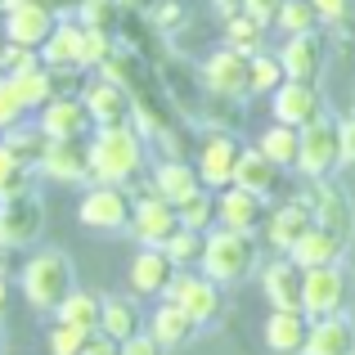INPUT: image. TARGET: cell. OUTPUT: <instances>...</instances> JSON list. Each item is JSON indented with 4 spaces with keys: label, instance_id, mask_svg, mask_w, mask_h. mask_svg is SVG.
<instances>
[{
    "label": "cell",
    "instance_id": "obj_52",
    "mask_svg": "<svg viewBox=\"0 0 355 355\" xmlns=\"http://www.w3.org/2000/svg\"><path fill=\"white\" fill-rule=\"evenodd\" d=\"M175 18H180V5H175V0H157V9H153V23H157V27H171Z\"/></svg>",
    "mask_w": 355,
    "mask_h": 355
},
{
    "label": "cell",
    "instance_id": "obj_38",
    "mask_svg": "<svg viewBox=\"0 0 355 355\" xmlns=\"http://www.w3.org/2000/svg\"><path fill=\"white\" fill-rule=\"evenodd\" d=\"M284 81H288V77H284V63H279V54H266V50L252 54V72H248L252 95H275Z\"/></svg>",
    "mask_w": 355,
    "mask_h": 355
},
{
    "label": "cell",
    "instance_id": "obj_44",
    "mask_svg": "<svg viewBox=\"0 0 355 355\" xmlns=\"http://www.w3.org/2000/svg\"><path fill=\"white\" fill-rule=\"evenodd\" d=\"M27 117V108H23V99L14 95V86H9V77L0 72V135H5L9 126H18V121Z\"/></svg>",
    "mask_w": 355,
    "mask_h": 355
},
{
    "label": "cell",
    "instance_id": "obj_26",
    "mask_svg": "<svg viewBox=\"0 0 355 355\" xmlns=\"http://www.w3.org/2000/svg\"><path fill=\"white\" fill-rule=\"evenodd\" d=\"M306 333H311V315H306V311H270L266 347L279 351V355H302Z\"/></svg>",
    "mask_w": 355,
    "mask_h": 355
},
{
    "label": "cell",
    "instance_id": "obj_6",
    "mask_svg": "<svg viewBox=\"0 0 355 355\" xmlns=\"http://www.w3.org/2000/svg\"><path fill=\"white\" fill-rule=\"evenodd\" d=\"M351 302V275L338 266H315L306 270V284H302V311L311 320H329V315H347Z\"/></svg>",
    "mask_w": 355,
    "mask_h": 355
},
{
    "label": "cell",
    "instance_id": "obj_15",
    "mask_svg": "<svg viewBox=\"0 0 355 355\" xmlns=\"http://www.w3.org/2000/svg\"><path fill=\"white\" fill-rule=\"evenodd\" d=\"M279 63H284L288 81H320L324 63H329V45H324L320 32H297L284 41L279 50Z\"/></svg>",
    "mask_w": 355,
    "mask_h": 355
},
{
    "label": "cell",
    "instance_id": "obj_37",
    "mask_svg": "<svg viewBox=\"0 0 355 355\" xmlns=\"http://www.w3.org/2000/svg\"><path fill=\"white\" fill-rule=\"evenodd\" d=\"M77 23L86 32H117L121 23V0H77Z\"/></svg>",
    "mask_w": 355,
    "mask_h": 355
},
{
    "label": "cell",
    "instance_id": "obj_43",
    "mask_svg": "<svg viewBox=\"0 0 355 355\" xmlns=\"http://www.w3.org/2000/svg\"><path fill=\"white\" fill-rule=\"evenodd\" d=\"M36 63H41V50H32V45H18V41L0 45V72H5V77H14V72H23V68H36Z\"/></svg>",
    "mask_w": 355,
    "mask_h": 355
},
{
    "label": "cell",
    "instance_id": "obj_41",
    "mask_svg": "<svg viewBox=\"0 0 355 355\" xmlns=\"http://www.w3.org/2000/svg\"><path fill=\"white\" fill-rule=\"evenodd\" d=\"M0 139H5V144L23 157V162H32V166L41 162V153H45V130L41 126H23V121H18V126H9Z\"/></svg>",
    "mask_w": 355,
    "mask_h": 355
},
{
    "label": "cell",
    "instance_id": "obj_27",
    "mask_svg": "<svg viewBox=\"0 0 355 355\" xmlns=\"http://www.w3.org/2000/svg\"><path fill=\"white\" fill-rule=\"evenodd\" d=\"M153 189L162 193L166 202H175V207H180L184 198H193V193L202 189L198 166L184 162V157H162V162H157V171H153Z\"/></svg>",
    "mask_w": 355,
    "mask_h": 355
},
{
    "label": "cell",
    "instance_id": "obj_54",
    "mask_svg": "<svg viewBox=\"0 0 355 355\" xmlns=\"http://www.w3.org/2000/svg\"><path fill=\"white\" fill-rule=\"evenodd\" d=\"M5 293H9V279H5V270H0V311H5Z\"/></svg>",
    "mask_w": 355,
    "mask_h": 355
},
{
    "label": "cell",
    "instance_id": "obj_39",
    "mask_svg": "<svg viewBox=\"0 0 355 355\" xmlns=\"http://www.w3.org/2000/svg\"><path fill=\"white\" fill-rule=\"evenodd\" d=\"M275 27H279V32H288V36H297V32H320L315 0H284V9H279Z\"/></svg>",
    "mask_w": 355,
    "mask_h": 355
},
{
    "label": "cell",
    "instance_id": "obj_30",
    "mask_svg": "<svg viewBox=\"0 0 355 355\" xmlns=\"http://www.w3.org/2000/svg\"><path fill=\"white\" fill-rule=\"evenodd\" d=\"M9 86H14V95L23 99V108H27V113H41V108L50 104L54 95H59V86H54V72L45 68V63L14 72V77H9Z\"/></svg>",
    "mask_w": 355,
    "mask_h": 355
},
{
    "label": "cell",
    "instance_id": "obj_2",
    "mask_svg": "<svg viewBox=\"0 0 355 355\" xmlns=\"http://www.w3.org/2000/svg\"><path fill=\"white\" fill-rule=\"evenodd\" d=\"M261 261V248H257V234H248V230H230V225H216L207 230V239H202V261L198 270L207 279H216L220 288L230 284H243V279L257 270Z\"/></svg>",
    "mask_w": 355,
    "mask_h": 355
},
{
    "label": "cell",
    "instance_id": "obj_18",
    "mask_svg": "<svg viewBox=\"0 0 355 355\" xmlns=\"http://www.w3.org/2000/svg\"><path fill=\"white\" fill-rule=\"evenodd\" d=\"M175 275H180V266L166 257V248H139L135 261H130V293L135 297H166Z\"/></svg>",
    "mask_w": 355,
    "mask_h": 355
},
{
    "label": "cell",
    "instance_id": "obj_10",
    "mask_svg": "<svg viewBox=\"0 0 355 355\" xmlns=\"http://www.w3.org/2000/svg\"><path fill=\"white\" fill-rule=\"evenodd\" d=\"M239 157H243V144L230 130H211L207 139H202L198 157H193V166H198V180L202 189H230L239 175Z\"/></svg>",
    "mask_w": 355,
    "mask_h": 355
},
{
    "label": "cell",
    "instance_id": "obj_14",
    "mask_svg": "<svg viewBox=\"0 0 355 355\" xmlns=\"http://www.w3.org/2000/svg\"><path fill=\"white\" fill-rule=\"evenodd\" d=\"M270 108H275V121L302 130L306 121L324 117V95L315 81H284V86L270 95Z\"/></svg>",
    "mask_w": 355,
    "mask_h": 355
},
{
    "label": "cell",
    "instance_id": "obj_24",
    "mask_svg": "<svg viewBox=\"0 0 355 355\" xmlns=\"http://www.w3.org/2000/svg\"><path fill=\"white\" fill-rule=\"evenodd\" d=\"M347 248H351V243H347V239H338L333 230L311 225L302 239H297V248L288 252V257H293L302 270H315V266H338V261L347 257Z\"/></svg>",
    "mask_w": 355,
    "mask_h": 355
},
{
    "label": "cell",
    "instance_id": "obj_36",
    "mask_svg": "<svg viewBox=\"0 0 355 355\" xmlns=\"http://www.w3.org/2000/svg\"><path fill=\"white\" fill-rule=\"evenodd\" d=\"M261 41H266V27H261L252 14H243V9L225 14V45H234V50H243V54H257Z\"/></svg>",
    "mask_w": 355,
    "mask_h": 355
},
{
    "label": "cell",
    "instance_id": "obj_1",
    "mask_svg": "<svg viewBox=\"0 0 355 355\" xmlns=\"http://www.w3.org/2000/svg\"><path fill=\"white\" fill-rule=\"evenodd\" d=\"M90 166H95V180L135 189L139 175H144V135L135 126H95Z\"/></svg>",
    "mask_w": 355,
    "mask_h": 355
},
{
    "label": "cell",
    "instance_id": "obj_22",
    "mask_svg": "<svg viewBox=\"0 0 355 355\" xmlns=\"http://www.w3.org/2000/svg\"><path fill=\"white\" fill-rule=\"evenodd\" d=\"M81 59H86V27L77 18H59L54 32L41 45V63L45 68H77L81 72Z\"/></svg>",
    "mask_w": 355,
    "mask_h": 355
},
{
    "label": "cell",
    "instance_id": "obj_51",
    "mask_svg": "<svg viewBox=\"0 0 355 355\" xmlns=\"http://www.w3.org/2000/svg\"><path fill=\"white\" fill-rule=\"evenodd\" d=\"M9 5H45V9H54V14H68L72 5H77V0H0V9H9Z\"/></svg>",
    "mask_w": 355,
    "mask_h": 355
},
{
    "label": "cell",
    "instance_id": "obj_29",
    "mask_svg": "<svg viewBox=\"0 0 355 355\" xmlns=\"http://www.w3.org/2000/svg\"><path fill=\"white\" fill-rule=\"evenodd\" d=\"M148 333L171 351V347H184V342L198 333V324H193V315L184 311V306H175V302H166V297H162V306H157L153 320H148Z\"/></svg>",
    "mask_w": 355,
    "mask_h": 355
},
{
    "label": "cell",
    "instance_id": "obj_17",
    "mask_svg": "<svg viewBox=\"0 0 355 355\" xmlns=\"http://www.w3.org/2000/svg\"><path fill=\"white\" fill-rule=\"evenodd\" d=\"M36 126L45 130V139H86L90 130H95V121H90L86 104H81L77 95H54L50 104L41 108V121Z\"/></svg>",
    "mask_w": 355,
    "mask_h": 355
},
{
    "label": "cell",
    "instance_id": "obj_55",
    "mask_svg": "<svg viewBox=\"0 0 355 355\" xmlns=\"http://www.w3.org/2000/svg\"><path fill=\"white\" fill-rule=\"evenodd\" d=\"M0 355H5V324H0Z\"/></svg>",
    "mask_w": 355,
    "mask_h": 355
},
{
    "label": "cell",
    "instance_id": "obj_48",
    "mask_svg": "<svg viewBox=\"0 0 355 355\" xmlns=\"http://www.w3.org/2000/svg\"><path fill=\"white\" fill-rule=\"evenodd\" d=\"M279 9H284V0H243V14H252L261 27H275Z\"/></svg>",
    "mask_w": 355,
    "mask_h": 355
},
{
    "label": "cell",
    "instance_id": "obj_13",
    "mask_svg": "<svg viewBox=\"0 0 355 355\" xmlns=\"http://www.w3.org/2000/svg\"><path fill=\"white\" fill-rule=\"evenodd\" d=\"M248 72H252V54L234 50V45L216 50L207 63H202V81H207V90H211V95H220V99H243V95H252Z\"/></svg>",
    "mask_w": 355,
    "mask_h": 355
},
{
    "label": "cell",
    "instance_id": "obj_31",
    "mask_svg": "<svg viewBox=\"0 0 355 355\" xmlns=\"http://www.w3.org/2000/svg\"><path fill=\"white\" fill-rule=\"evenodd\" d=\"M99 315H104V297L86 293V288H72L63 297V306L54 311V320L72 324V329H86V333H99Z\"/></svg>",
    "mask_w": 355,
    "mask_h": 355
},
{
    "label": "cell",
    "instance_id": "obj_12",
    "mask_svg": "<svg viewBox=\"0 0 355 355\" xmlns=\"http://www.w3.org/2000/svg\"><path fill=\"white\" fill-rule=\"evenodd\" d=\"M81 104L95 126H135V99L130 90L113 77H95L86 90H81Z\"/></svg>",
    "mask_w": 355,
    "mask_h": 355
},
{
    "label": "cell",
    "instance_id": "obj_25",
    "mask_svg": "<svg viewBox=\"0 0 355 355\" xmlns=\"http://www.w3.org/2000/svg\"><path fill=\"white\" fill-rule=\"evenodd\" d=\"M302 355H355V329L347 315H329V320H311Z\"/></svg>",
    "mask_w": 355,
    "mask_h": 355
},
{
    "label": "cell",
    "instance_id": "obj_28",
    "mask_svg": "<svg viewBox=\"0 0 355 355\" xmlns=\"http://www.w3.org/2000/svg\"><path fill=\"white\" fill-rule=\"evenodd\" d=\"M234 184H243V189H252V193H261V198H270V193H279V184H284V166L270 162L261 148H243Z\"/></svg>",
    "mask_w": 355,
    "mask_h": 355
},
{
    "label": "cell",
    "instance_id": "obj_45",
    "mask_svg": "<svg viewBox=\"0 0 355 355\" xmlns=\"http://www.w3.org/2000/svg\"><path fill=\"white\" fill-rule=\"evenodd\" d=\"M113 50H117V45H113V36H108V32H86V59H81V72L99 68Z\"/></svg>",
    "mask_w": 355,
    "mask_h": 355
},
{
    "label": "cell",
    "instance_id": "obj_49",
    "mask_svg": "<svg viewBox=\"0 0 355 355\" xmlns=\"http://www.w3.org/2000/svg\"><path fill=\"white\" fill-rule=\"evenodd\" d=\"M81 355H121V342L108 338V333H90V342H86Z\"/></svg>",
    "mask_w": 355,
    "mask_h": 355
},
{
    "label": "cell",
    "instance_id": "obj_23",
    "mask_svg": "<svg viewBox=\"0 0 355 355\" xmlns=\"http://www.w3.org/2000/svg\"><path fill=\"white\" fill-rule=\"evenodd\" d=\"M311 225H315L311 202H306V198H293V202H284V207H275L266 216V239H270V248H275V252H293L297 239H302Z\"/></svg>",
    "mask_w": 355,
    "mask_h": 355
},
{
    "label": "cell",
    "instance_id": "obj_9",
    "mask_svg": "<svg viewBox=\"0 0 355 355\" xmlns=\"http://www.w3.org/2000/svg\"><path fill=\"white\" fill-rule=\"evenodd\" d=\"M36 171L50 175L59 184H90L95 166H90V139H45V153Z\"/></svg>",
    "mask_w": 355,
    "mask_h": 355
},
{
    "label": "cell",
    "instance_id": "obj_5",
    "mask_svg": "<svg viewBox=\"0 0 355 355\" xmlns=\"http://www.w3.org/2000/svg\"><path fill=\"white\" fill-rule=\"evenodd\" d=\"M130 207H135V198H130L126 184L90 180L81 202H77V220L86 230H99V234H117V230L130 225Z\"/></svg>",
    "mask_w": 355,
    "mask_h": 355
},
{
    "label": "cell",
    "instance_id": "obj_46",
    "mask_svg": "<svg viewBox=\"0 0 355 355\" xmlns=\"http://www.w3.org/2000/svg\"><path fill=\"white\" fill-rule=\"evenodd\" d=\"M315 14H320V27H338L351 18V0H315Z\"/></svg>",
    "mask_w": 355,
    "mask_h": 355
},
{
    "label": "cell",
    "instance_id": "obj_20",
    "mask_svg": "<svg viewBox=\"0 0 355 355\" xmlns=\"http://www.w3.org/2000/svg\"><path fill=\"white\" fill-rule=\"evenodd\" d=\"M216 225L257 234V225H266V198H261V193H252V189H243V184L216 189Z\"/></svg>",
    "mask_w": 355,
    "mask_h": 355
},
{
    "label": "cell",
    "instance_id": "obj_4",
    "mask_svg": "<svg viewBox=\"0 0 355 355\" xmlns=\"http://www.w3.org/2000/svg\"><path fill=\"white\" fill-rule=\"evenodd\" d=\"M342 166V121L329 113L302 126V148H297V171L306 180H324Z\"/></svg>",
    "mask_w": 355,
    "mask_h": 355
},
{
    "label": "cell",
    "instance_id": "obj_50",
    "mask_svg": "<svg viewBox=\"0 0 355 355\" xmlns=\"http://www.w3.org/2000/svg\"><path fill=\"white\" fill-rule=\"evenodd\" d=\"M342 166H355V113L342 121Z\"/></svg>",
    "mask_w": 355,
    "mask_h": 355
},
{
    "label": "cell",
    "instance_id": "obj_32",
    "mask_svg": "<svg viewBox=\"0 0 355 355\" xmlns=\"http://www.w3.org/2000/svg\"><path fill=\"white\" fill-rule=\"evenodd\" d=\"M139 329H144V315H139V306L130 302V297H104V315H99V333H108V338L126 342V338H135Z\"/></svg>",
    "mask_w": 355,
    "mask_h": 355
},
{
    "label": "cell",
    "instance_id": "obj_34",
    "mask_svg": "<svg viewBox=\"0 0 355 355\" xmlns=\"http://www.w3.org/2000/svg\"><path fill=\"white\" fill-rule=\"evenodd\" d=\"M257 148L270 157V162H279L288 171V166H297V148H302V130L297 126H284V121H275V126L261 130Z\"/></svg>",
    "mask_w": 355,
    "mask_h": 355
},
{
    "label": "cell",
    "instance_id": "obj_42",
    "mask_svg": "<svg viewBox=\"0 0 355 355\" xmlns=\"http://www.w3.org/2000/svg\"><path fill=\"white\" fill-rule=\"evenodd\" d=\"M86 342H90L86 329H72V324H63V320L50 329V355H81Z\"/></svg>",
    "mask_w": 355,
    "mask_h": 355
},
{
    "label": "cell",
    "instance_id": "obj_8",
    "mask_svg": "<svg viewBox=\"0 0 355 355\" xmlns=\"http://www.w3.org/2000/svg\"><path fill=\"white\" fill-rule=\"evenodd\" d=\"M126 230L139 239V248H162V243L180 230V211H175V202H166L157 189H148V193H139V198H135Z\"/></svg>",
    "mask_w": 355,
    "mask_h": 355
},
{
    "label": "cell",
    "instance_id": "obj_3",
    "mask_svg": "<svg viewBox=\"0 0 355 355\" xmlns=\"http://www.w3.org/2000/svg\"><path fill=\"white\" fill-rule=\"evenodd\" d=\"M18 284H23V297L36 306V311L54 315L63 306V297L77 288V275H72V261L63 257V252L45 248L23 266V279H18Z\"/></svg>",
    "mask_w": 355,
    "mask_h": 355
},
{
    "label": "cell",
    "instance_id": "obj_21",
    "mask_svg": "<svg viewBox=\"0 0 355 355\" xmlns=\"http://www.w3.org/2000/svg\"><path fill=\"white\" fill-rule=\"evenodd\" d=\"M54 23H59V14L45 9V5H9L5 9V41H18V45L41 50L45 36L54 32Z\"/></svg>",
    "mask_w": 355,
    "mask_h": 355
},
{
    "label": "cell",
    "instance_id": "obj_47",
    "mask_svg": "<svg viewBox=\"0 0 355 355\" xmlns=\"http://www.w3.org/2000/svg\"><path fill=\"white\" fill-rule=\"evenodd\" d=\"M121 355H166V347L153 338V333H144V329H139L135 338H126V342H121Z\"/></svg>",
    "mask_w": 355,
    "mask_h": 355
},
{
    "label": "cell",
    "instance_id": "obj_19",
    "mask_svg": "<svg viewBox=\"0 0 355 355\" xmlns=\"http://www.w3.org/2000/svg\"><path fill=\"white\" fill-rule=\"evenodd\" d=\"M302 284H306V270L288 252L261 270V288H266L270 311H302Z\"/></svg>",
    "mask_w": 355,
    "mask_h": 355
},
{
    "label": "cell",
    "instance_id": "obj_11",
    "mask_svg": "<svg viewBox=\"0 0 355 355\" xmlns=\"http://www.w3.org/2000/svg\"><path fill=\"white\" fill-rule=\"evenodd\" d=\"M45 230V202L36 193L0 202V252L9 248H32Z\"/></svg>",
    "mask_w": 355,
    "mask_h": 355
},
{
    "label": "cell",
    "instance_id": "obj_35",
    "mask_svg": "<svg viewBox=\"0 0 355 355\" xmlns=\"http://www.w3.org/2000/svg\"><path fill=\"white\" fill-rule=\"evenodd\" d=\"M175 211H180V225L184 230H198V234L216 230V189H198L193 198H184Z\"/></svg>",
    "mask_w": 355,
    "mask_h": 355
},
{
    "label": "cell",
    "instance_id": "obj_7",
    "mask_svg": "<svg viewBox=\"0 0 355 355\" xmlns=\"http://www.w3.org/2000/svg\"><path fill=\"white\" fill-rule=\"evenodd\" d=\"M166 302H175V306H184V311L193 315V324L198 329H207V324H216L220 315H225V297H220V284L216 279H207L198 270H180V275L171 279V288H166Z\"/></svg>",
    "mask_w": 355,
    "mask_h": 355
},
{
    "label": "cell",
    "instance_id": "obj_16",
    "mask_svg": "<svg viewBox=\"0 0 355 355\" xmlns=\"http://www.w3.org/2000/svg\"><path fill=\"white\" fill-rule=\"evenodd\" d=\"M302 198L311 202L315 225L333 230L338 239H347V243H351V234H355V207H351L347 193L329 184V175H324V180H315V184H311V193H302Z\"/></svg>",
    "mask_w": 355,
    "mask_h": 355
},
{
    "label": "cell",
    "instance_id": "obj_40",
    "mask_svg": "<svg viewBox=\"0 0 355 355\" xmlns=\"http://www.w3.org/2000/svg\"><path fill=\"white\" fill-rule=\"evenodd\" d=\"M202 239H207V234H198V230H184V225H180L171 239L162 243V248H166V257H171L180 270H193V266L202 261Z\"/></svg>",
    "mask_w": 355,
    "mask_h": 355
},
{
    "label": "cell",
    "instance_id": "obj_53",
    "mask_svg": "<svg viewBox=\"0 0 355 355\" xmlns=\"http://www.w3.org/2000/svg\"><path fill=\"white\" fill-rule=\"evenodd\" d=\"M220 14H234V9H243V0H216Z\"/></svg>",
    "mask_w": 355,
    "mask_h": 355
},
{
    "label": "cell",
    "instance_id": "obj_33",
    "mask_svg": "<svg viewBox=\"0 0 355 355\" xmlns=\"http://www.w3.org/2000/svg\"><path fill=\"white\" fill-rule=\"evenodd\" d=\"M32 180H36V166H32V162H23V157H18L14 148L0 139V202L32 193Z\"/></svg>",
    "mask_w": 355,
    "mask_h": 355
}]
</instances>
